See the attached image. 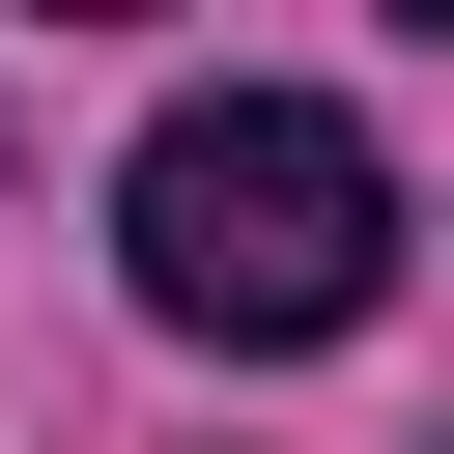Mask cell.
I'll return each mask as SVG.
<instances>
[{"label":"cell","instance_id":"cell-1","mask_svg":"<svg viewBox=\"0 0 454 454\" xmlns=\"http://www.w3.org/2000/svg\"><path fill=\"white\" fill-rule=\"evenodd\" d=\"M114 255H142L170 340L284 369V340H340V312L397 284V170H369V114H312V85H170L142 170H114Z\"/></svg>","mask_w":454,"mask_h":454}]
</instances>
